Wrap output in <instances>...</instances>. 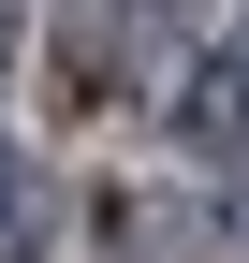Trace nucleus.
Listing matches in <instances>:
<instances>
[{"instance_id": "7ed1b4c3", "label": "nucleus", "mask_w": 249, "mask_h": 263, "mask_svg": "<svg viewBox=\"0 0 249 263\" xmlns=\"http://www.w3.org/2000/svg\"><path fill=\"white\" fill-rule=\"evenodd\" d=\"M103 249H132V263H176V205H162V190H117V205H103Z\"/></svg>"}, {"instance_id": "39448f33", "label": "nucleus", "mask_w": 249, "mask_h": 263, "mask_svg": "<svg viewBox=\"0 0 249 263\" xmlns=\"http://www.w3.org/2000/svg\"><path fill=\"white\" fill-rule=\"evenodd\" d=\"M235 234H249V219H235Z\"/></svg>"}, {"instance_id": "20e7f679", "label": "nucleus", "mask_w": 249, "mask_h": 263, "mask_svg": "<svg viewBox=\"0 0 249 263\" xmlns=\"http://www.w3.org/2000/svg\"><path fill=\"white\" fill-rule=\"evenodd\" d=\"M235 59H249V15H235Z\"/></svg>"}, {"instance_id": "f03ea898", "label": "nucleus", "mask_w": 249, "mask_h": 263, "mask_svg": "<svg viewBox=\"0 0 249 263\" xmlns=\"http://www.w3.org/2000/svg\"><path fill=\"white\" fill-rule=\"evenodd\" d=\"M59 205H74L59 161H44V146H0V263H44V249H59Z\"/></svg>"}, {"instance_id": "f257e3e1", "label": "nucleus", "mask_w": 249, "mask_h": 263, "mask_svg": "<svg viewBox=\"0 0 249 263\" xmlns=\"http://www.w3.org/2000/svg\"><path fill=\"white\" fill-rule=\"evenodd\" d=\"M176 146H205V161H249V59H235V44H205L191 73H176Z\"/></svg>"}]
</instances>
